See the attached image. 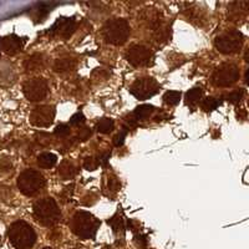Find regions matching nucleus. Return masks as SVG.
<instances>
[{"instance_id": "nucleus-1", "label": "nucleus", "mask_w": 249, "mask_h": 249, "mask_svg": "<svg viewBox=\"0 0 249 249\" xmlns=\"http://www.w3.org/2000/svg\"><path fill=\"white\" fill-rule=\"evenodd\" d=\"M8 237L17 249H30L36 242V233L33 227L24 221H17L9 227Z\"/></svg>"}, {"instance_id": "nucleus-2", "label": "nucleus", "mask_w": 249, "mask_h": 249, "mask_svg": "<svg viewBox=\"0 0 249 249\" xmlns=\"http://www.w3.org/2000/svg\"><path fill=\"white\" fill-rule=\"evenodd\" d=\"M71 231L81 239H91L96 235L100 221L89 212H77L71 219Z\"/></svg>"}, {"instance_id": "nucleus-3", "label": "nucleus", "mask_w": 249, "mask_h": 249, "mask_svg": "<svg viewBox=\"0 0 249 249\" xmlns=\"http://www.w3.org/2000/svg\"><path fill=\"white\" fill-rule=\"evenodd\" d=\"M34 215L36 221L46 227H53L59 223L61 213L54 198L46 197L34 204Z\"/></svg>"}, {"instance_id": "nucleus-4", "label": "nucleus", "mask_w": 249, "mask_h": 249, "mask_svg": "<svg viewBox=\"0 0 249 249\" xmlns=\"http://www.w3.org/2000/svg\"><path fill=\"white\" fill-rule=\"evenodd\" d=\"M102 34L107 43L112 44V45H122L128 39L130 26H128L127 21L124 19L108 20L104 25Z\"/></svg>"}, {"instance_id": "nucleus-5", "label": "nucleus", "mask_w": 249, "mask_h": 249, "mask_svg": "<svg viewBox=\"0 0 249 249\" xmlns=\"http://www.w3.org/2000/svg\"><path fill=\"white\" fill-rule=\"evenodd\" d=\"M44 176L35 170H25L18 177V187L25 196H35L45 187Z\"/></svg>"}, {"instance_id": "nucleus-6", "label": "nucleus", "mask_w": 249, "mask_h": 249, "mask_svg": "<svg viewBox=\"0 0 249 249\" xmlns=\"http://www.w3.org/2000/svg\"><path fill=\"white\" fill-rule=\"evenodd\" d=\"M215 48L222 54H235L243 44V35L237 30H228L215 39Z\"/></svg>"}, {"instance_id": "nucleus-7", "label": "nucleus", "mask_w": 249, "mask_h": 249, "mask_svg": "<svg viewBox=\"0 0 249 249\" xmlns=\"http://www.w3.org/2000/svg\"><path fill=\"white\" fill-rule=\"evenodd\" d=\"M239 77V69L234 64H223L218 66L212 75V81L218 88H228Z\"/></svg>"}, {"instance_id": "nucleus-8", "label": "nucleus", "mask_w": 249, "mask_h": 249, "mask_svg": "<svg viewBox=\"0 0 249 249\" xmlns=\"http://www.w3.org/2000/svg\"><path fill=\"white\" fill-rule=\"evenodd\" d=\"M160 85L159 82L156 81L152 77H142V79H137L131 85V93L133 96L139 100H147L152 97L153 95L157 93Z\"/></svg>"}, {"instance_id": "nucleus-9", "label": "nucleus", "mask_w": 249, "mask_h": 249, "mask_svg": "<svg viewBox=\"0 0 249 249\" xmlns=\"http://www.w3.org/2000/svg\"><path fill=\"white\" fill-rule=\"evenodd\" d=\"M24 95L29 101H41L48 96L49 86L44 79H31L24 84Z\"/></svg>"}, {"instance_id": "nucleus-10", "label": "nucleus", "mask_w": 249, "mask_h": 249, "mask_svg": "<svg viewBox=\"0 0 249 249\" xmlns=\"http://www.w3.org/2000/svg\"><path fill=\"white\" fill-rule=\"evenodd\" d=\"M126 59L132 66H147L152 61L153 55L150 49L143 45H132L126 53Z\"/></svg>"}, {"instance_id": "nucleus-11", "label": "nucleus", "mask_w": 249, "mask_h": 249, "mask_svg": "<svg viewBox=\"0 0 249 249\" xmlns=\"http://www.w3.org/2000/svg\"><path fill=\"white\" fill-rule=\"evenodd\" d=\"M55 119V107L50 105L37 106L31 112L30 121L36 127H49Z\"/></svg>"}, {"instance_id": "nucleus-12", "label": "nucleus", "mask_w": 249, "mask_h": 249, "mask_svg": "<svg viewBox=\"0 0 249 249\" xmlns=\"http://www.w3.org/2000/svg\"><path fill=\"white\" fill-rule=\"evenodd\" d=\"M76 30V21L74 18H61L49 29V34L53 36H60L62 39H69Z\"/></svg>"}, {"instance_id": "nucleus-13", "label": "nucleus", "mask_w": 249, "mask_h": 249, "mask_svg": "<svg viewBox=\"0 0 249 249\" xmlns=\"http://www.w3.org/2000/svg\"><path fill=\"white\" fill-rule=\"evenodd\" d=\"M24 46V40L17 35H8L0 40V49L8 55L18 54Z\"/></svg>"}, {"instance_id": "nucleus-14", "label": "nucleus", "mask_w": 249, "mask_h": 249, "mask_svg": "<svg viewBox=\"0 0 249 249\" xmlns=\"http://www.w3.org/2000/svg\"><path fill=\"white\" fill-rule=\"evenodd\" d=\"M26 71H37L45 66V59L41 54H34L28 57L24 64Z\"/></svg>"}, {"instance_id": "nucleus-15", "label": "nucleus", "mask_w": 249, "mask_h": 249, "mask_svg": "<svg viewBox=\"0 0 249 249\" xmlns=\"http://www.w3.org/2000/svg\"><path fill=\"white\" fill-rule=\"evenodd\" d=\"M57 162V157L54 153H41L37 157V164L41 168H51L54 167Z\"/></svg>"}, {"instance_id": "nucleus-16", "label": "nucleus", "mask_w": 249, "mask_h": 249, "mask_svg": "<svg viewBox=\"0 0 249 249\" xmlns=\"http://www.w3.org/2000/svg\"><path fill=\"white\" fill-rule=\"evenodd\" d=\"M59 175L62 179L72 178V177L76 175V167H75L74 163H71L70 161L62 162L61 166H60Z\"/></svg>"}, {"instance_id": "nucleus-17", "label": "nucleus", "mask_w": 249, "mask_h": 249, "mask_svg": "<svg viewBox=\"0 0 249 249\" xmlns=\"http://www.w3.org/2000/svg\"><path fill=\"white\" fill-rule=\"evenodd\" d=\"M153 112L152 105H141L136 107L135 112H133V117L136 121H144L150 117L151 113Z\"/></svg>"}, {"instance_id": "nucleus-18", "label": "nucleus", "mask_w": 249, "mask_h": 249, "mask_svg": "<svg viewBox=\"0 0 249 249\" xmlns=\"http://www.w3.org/2000/svg\"><path fill=\"white\" fill-rule=\"evenodd\" d=\"M202 95H203V91L201 88L192 89L186 93V104L188 106H195L202 99Z\"/></svg>"}, {"instance_id": "nucleus-19", "label": "nucleus", "mask_w": 249, "mask_h": 249, "mask_svg": "<svg viewBox=\"0 0 249 249\" xmlns=\"http://www.w3.org/2000/svg\"><path fill=\"white\" fill-rule=\"evenodd\" d=\"M75 61L72 59H59L55 61L54 70L56 72H64V71H69L71 69H74Z\"/></svg>"}, {"instance_id": "nucleus-20", "label": "nucleus", "mask_w": 249, "mask_h": 249, "mask_svg": "<svg viewBox=\"0 0 249 249\" xmlns=\"http://www.w3.org/2000/svg\"><path fill=\"white\" fill-rule=\"evenodd\" d=\"M107 223L112 227L113 232L116 233V234H119V233L124 234V219H122V217H120V215H113L111 219H108Z\"/></svg>"}, {"instance_id": "nucleus-21", "label": "nucleus", "mask_w": 249, "mask_h": 249, "mask_svg": "<svg viewBox=\"0 0 249 249\" xmlns=\"http://www.w3.org/2000/svg\"><path fill=\"white\" fill-rule=\"evenodd\" d=\"M115 127V122L111 119H102L100 120V122L97 124L96 130L99 131L100 133H110L111 131Z\"/></svg>"}, {"instance_id": "nucleus-22", "label": "nucleus", "mask_w": 249, "mask_h": 249, "mask_svg": "<svg viewBox=\"0 0 249 249\" xmlns=\"http://www.w3.org/2000/svg\"><path fill=\"white\" fill-rule=\"evenodd\" d=\"M163 100L167 105H177L179 102V100H181V92H179V91H167V92L163 95Z\"/></svg>"}, {"instance_id": "nucleus-23", "label": "nucleus", "mask_w": 249, "mask_h": 249, "mask_svg": "<svg viewBox=\"0 0 249 249\" xmlns=\"http://www.w3.org/2000/svg\"><path fill=\"white\" fill-rule=\"evenodd\" d=\"M218 105H219V102L217 100L213 99V97H208V99L203 100V102H202V108L206 112H210V111L215 110L218 107Z\"/></svg>"}, {"instance_id": "nucleus-24", "label": "nucleus", "mask_w": 249, "mask_h": 249, "mask_svg": "<svg viewBox=\"0 0 249 249\" xmlns=\"http://www.w3.org/2000/svg\"><path fill=\"white\" fill-rule=\"evenodd\" d=\"M244 96V91L242 90H235L233 91V92H231L228 96H227V100L230 102H232V104H239V102L242 101V99H243Z\"/></svg>"}, {"instance_id": "nucleus-25", "label": "nucleus", "mask_w": 249, "mask_h": 249, "mask_svg": "<svg viewBox=\"0 0 249 249\" xmlns=\"http://www.w3.org/2000/svg\"><path fill=\"white\" fill-rule=\"evenodd\" d=\"M69 133H70V127H69L68 124H61L55 128V135H56V136H60V137L68 136Z\"/></svg>"}, {"instance_id": "nucleus-26", "label": "nucleus", "mask_w": 249, "mask_h": 249, "mask_svg": "<svg viewBox=\"0 0 249 249\" xmlns=\"http://www.w3.org/2000/svg\"><path fill=\"white\" fill-rule=\"evenodd\" d=\"M97 166H99L97 160L92 159V157H88V159L85 160V162H84V167L88 171H95L97 168Z\"/></svg>"}, {"instance_id": "nucleus-27", "label": "nucleus", "mask_w": 249, "mask_h": 249, "mask_svg": "<svg viewBox=\"0 0 249 249\" xmlns=\"http://www.w3.org/2000/svg\"><path fill=\"white\" fill-rule=\"evenodd\" d=\"M84 122H85V117H84V115L80 112L75 113L74 116L70 119V124H72V126H79V124H84Z\"/></svg>"}, {"instance_id": "nucleus-28", "label": "nucleus", "mask_w": 249, "mask_h": 249, "mask_svg": "<svg viewBox=\"0 0 249 249\" xmlns=\"http://www.w3.org/2000/svg\"><path fill=\"white\" fill-rule=\"evenodd\" d=\"M135 242H136V244L140 248H146L147 247V237L143 234H137L135 237Z\"/></svg>"}, {"instance_id": "nucleus-29", "label": "nucleus", "mask_w": 249, "mask_h": 249, "mask_svg": "<svg viewBox=\"0 0 249 249\" xmlns=\"http://www.w3.org/2000/svg\"><path fill=\"white\" fill-rule=\"evenodd\" d=\"M126 133H127V131L124 130L122 131L121 133H119L115 139H113V144L116 146V147H120V146H122L124 142V137H126Z\"/></svg>"}, {"instance_id": "nucleus-30", "label": "nucleus", "mask_w": 249, "mask_h": 249, "mask_svg": "<svg viewBox=\"0 0 249 249\" xmlns=\"http://www.w3.org/2000/svg\"><path fill=\"white\" fill-rule=\"evenodd\" d=\"M77 136H79L80 141H86L91 136V130L90 128H81L77 133Z\"/></svg>"}, {"instance_id": "nucleus-31", "label": "nucleus", "mask_w": 249, "mask_h": 249, "mask_svg": "<svg viewBox=\"0 0 249 249\" xmlns=\"http://www.w3.org/2000/svg\"><path fill=\"white\" fill-rule=\"evenodd\" d=\"M120 187H121V183L119 182V179L117 178H108V188H110L111 191H119Z\"/></svg>"}, {"instance_id": "nucleus-32", "label": "nucleus", "mask_w": 249, "mask_h": 249, "mask_svg": "<svg viewBox=\"0 0 249 249\" xmlns=\"http://www.w3.org/2000/svg\"><path fill=\"white\" fill-rule=\"evenodd\" d=\"M110 156H111L110 152L102 153V155L99 157V160H97V163L102 164V166H106L108 162V160H110Z\"/></svg>"}, {"instance_id": "nucleus-33", "label": "nucleus", "mask_w": 249, "mask_h": 249, "mask_svg": "<svg viewBox=\"0 0 249 249\" xmlns=\"http://www.w3.org/2000/svg\"><path fill=\"white\" fill-rule=\"evenodd\" d=\"M0 243H1V238H0Z\"/></svg>"}, {"instance_id": "nucleus-34", "label": "nucleus", "mask_w": 249, "mask_h": 249, "mask_svg": "<svg viewBox=\"0 0 249 249\" xmlns=\"http://www.w3.org/2000/svg\"><path fill=\"white\" fill-rule=\"evenodd\" d=\"M44 249H51V248H44Z\"/></svg>"}]
</instances>
